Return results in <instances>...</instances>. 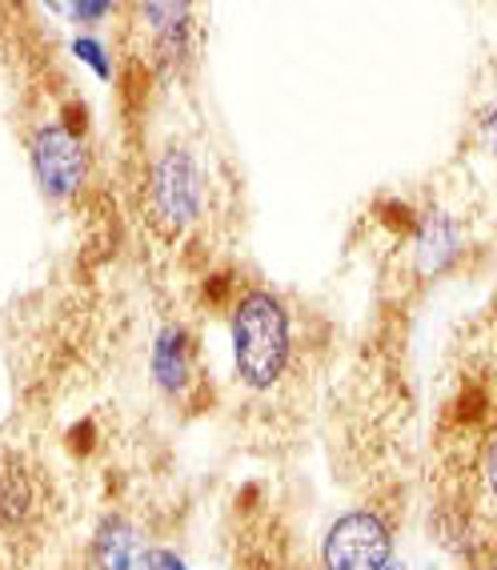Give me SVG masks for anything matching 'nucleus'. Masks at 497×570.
Instances as JSON below:
<instances>
[{
	"label": "nucleus",
	"mask_w": 497,
	"mask_h": 570,
	"mask_svg": "<svg viewBox=\"0 0 497 570\" xmlns=\"http://www.w3.org/2000/svg\"><path fill=\"white\" fill-rule=\"evenodd\" d=\"M233 370L241 386L274 390L294 362V317L274 289H245L229 314Z\"/></svg>",
	"instance_id": "nucleus-1"
},
{
	"label": "nucleus",
	"mask_w": 497,
	"mask_h": 570,
	"mask_svg": "<svg viewBox=\"0 0 497 570\" xmlns=\"http://www.w3.org/2000/svg\"><path fill=\"white\" fill-rule=\"evenodd\" d=\"M145 205H149V222L161 229L165 237H181L185 229H193L205 214V169L185 145H169L157 154L149 165V189H145Z\"/></svg>",
	"instance_id": "nucleus-2"
},
{
	"label": "nucleus",
	"mask_w": 497,
	"mask_h": 570,
	"mask_svg": "<svg viewBox=\"0 0 497 570\" xmlns=\"http://www.w3.org/2000/svg\"><path fill=\"white\" fill-rule=\"evenodd\" d=\"M394 559V527L374 507H354L337 514L321 539L325 570H389Z\"/></svg>",
	"instance_id": "nucleus-3"
},
{
	"label": "nucleus",
	"mask_w": 497,
	"mask_h": 570,
	"mask_svg": "<svg viewBox=\"0 0 497 570\" xmlns=\"http://www.w3.org/2000/svg\"><path fill=\"white\" fill-rule=\"evenodd\" d=\"M29 161L32 177H37V185H41V194L49 202H69L85 185V177H89V149L61 121L37 125L29 141Z\"/></svg>",
	"instance_id": "nucleus-4"
},
{
	"label": "nucleus",
	"mask_w": 497,
	"mask_h": 570,
	"mask_svg": "<svg viewBox=\"0 0 497 570\" xmlns=\"http://www.w3.org/2000/svg\"><path fill=\"white\" fill-rule=\"evenodd\" d=\"M149 550L125 514H109L89 542V570H149Z\"/></svg>",
	"instance_id": "nucleus-5"
},
{
	"label": "nucleus",
	"mask_w": 497,
	"mask_h": 570,
	"mask_svg": "<svg viewBox=\"0 0 497 570\" xmlns=\"http://www.w3.org/2000/svg\"><path fill=\"white\" fill-rule=\"evenodd\" d=\"M461 257V229L441 209H426L414 225V269L421 277H437L454 269Z\"/></svg>",
	"instance_id": "nucleus-6"
},
{
	"label": "nucleus",
	"mask_w": 497,
	"mask_h": 570,
	"mask_svg": "<svg viewBox=\"0 0 497 570\" xmlns=\"http://www.w3.org/2000/svg\"><path fill=\"white\" fill-rule=\"evenodd\" d=\"M149 374L152 386L169 397H181L193 382V337L185 326H165L152 337L149 350Z\"/></svg>",
	"instance_id": "nucleus-7"
},
{
	"label": "nucleus",
	"mask_w": 497,
	"mask_h": 570,
	"mask_svg": "<svg viewBox=\"0 0 497 570\" xmlns=\"http://www.w3.org/2000/svg\"><path fill=\"white\" fill-rule=\"evenodd\" d=\"M141 17L152 32L157 65L177 69L193 52V9L189 4H141Z\"/></svg>",
	"instance_id": "nucleus-8"
},
{
	"label": "nucleus",
	"mask_w": 497,
	"mask_h": 570,
	"mask_svg": "<svg viewBox=\"0 0 497 570\" xmlns=\"http://www.w3.org/2000/svg\"><path fill=\"white\" fill-rule=\"evenodd\" d=\"M477 482L486 490V502L497 510V430H489L477 450Z\"/></svg>",
	"instance_id": "nucleus-9"
},
{
	"label": "nucleus",
	"mask_w": 497,
	"mask_h": 570,
	"mask_svg": "<svg viewBox=\"0 0 497 570\" xmlns=\"http://www.w3.org/2000/svg\"><path fill=\"white\" fill-rule=\"evenodd\" d=\"M69 49H72V57H77L81 65H89L101 81L112 77V57H109V49H105V41H97V37H77Z\"/></svg>",
	"instance_id": "nucleus-10"
},
{
	"label": "nucleus",
	"mask_w": 497,
	"mask_h": 570,
	"mask_svg": "<svg viewBox=\"0 0 497 570\" xmlns=\"http://www.w3.org/2000/svg\"><path fill=\"white\" fill-rule=\"evenodd\" d=\"M64 17H72L77 24H101L112 17V4L109 0H81V4H57Z\"/></svg>",
	"instance_id": "nucleus-11"
},
{
	"label": "nucleus",
	"mask_w": 497,
	"mask_h": 570,
	"mask_svg": "<svg viewBox=\"0 0 497 570\" xmlns=\"http://www.w3.org/2000/svg\"><path fill=\"white\" fill-rule=\"evenodd\" d=\"M474 132H477V141H481V149H486V154H494V157H497V97L486 105V109L477 112V125H474Z\"/></svg>",
	"instance_id": "nucleus-12"
},
{
	"label": "nucleus",
	"mask_w": 497,
	"mask_h": 570,
	"mask_svg": "<svg viewBox=\"0 0 497 570\" xmlns=\"http://www.w3.org/2000/svg\"><path fill=\"white\" fill-rule=\"evenodd\" d=\"M149 570H189V567H185V559L177 554V550L152 547L149 550Z\"/></svg>",
	"instance_id": "nucleus-13"
},
{
	"label": "nucleus",
	"mask_w": 497,
	"mask_h": 570,
	"mask_svg": "<svg viewBox=\"0 0 497 570\" xmlns=\"http://www.w3.org/2000/svg\"><path fill=\"white\" fill-rule=\"evenodd\" d=\"M469 570H497V554H489V559H481V562H474Z\"/></svg>",
	"instance_id": "nucleus-14"
},
{
	"label": "nucleus",
	"mask_w": 497,
	"mask_h": 570,
	"mask_svg": "<svg viewBox=\"0 0 497 570\" xmlns=\"http://www.w3.org/2000/svg\"><path fill=\"white\" fill-rule=\"evenodd\" d=\"M389 570H409V567H406V562H397V559H394V562H389Z\"/></svg>",
	"instance_id": "nucleus-15"
}]
</instances>
